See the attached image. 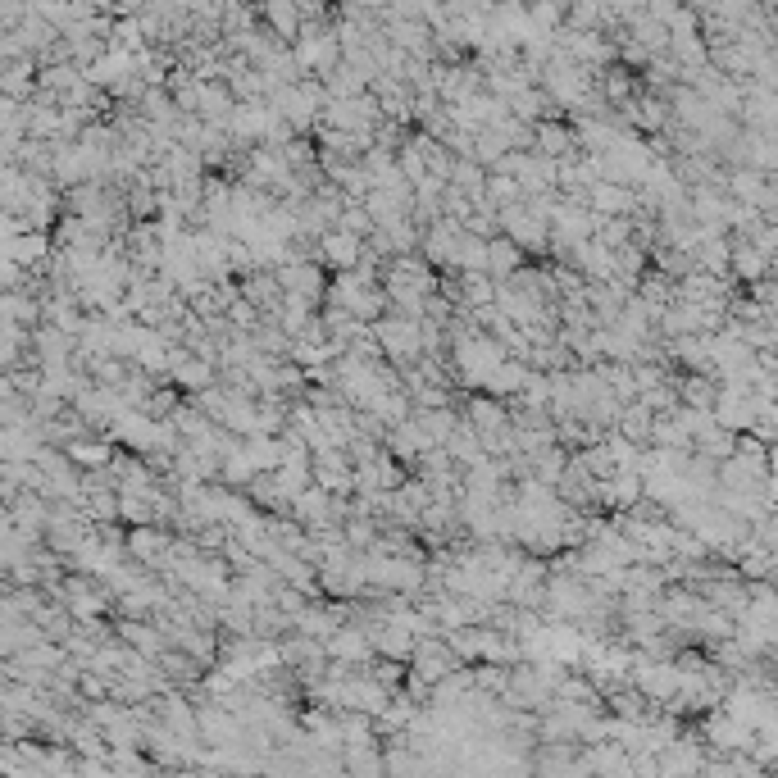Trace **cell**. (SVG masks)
I'll return each instance as SVG.
<instances>
[{"mask_svg":"<svg viewBox=\"0 0 778 778\" xmlns=\"http://www.w3.org/2000/svg\"><path fill=\"white\" fill-rule=\"evenodd\" d=\"M542 150H551V155H564V150H569V137H564L560 128H542Z\"/></svg>","mask_w":778,"mask_h":778,"instance_id":"cell-1","label":"cell"}]
</instances>
